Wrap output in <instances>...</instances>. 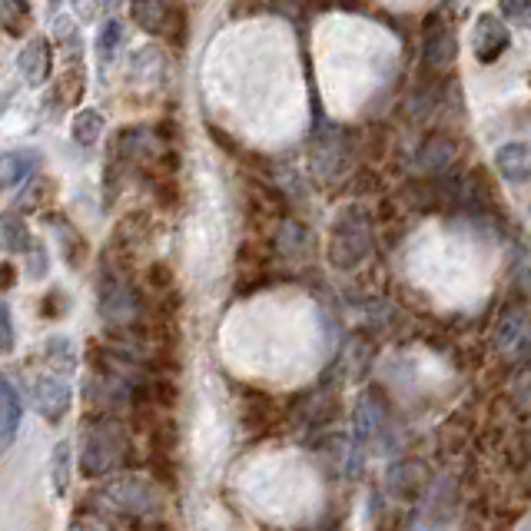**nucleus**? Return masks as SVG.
Wrapping results in <instances>:
<instances>
[{"instance_id": "393cba45", "label": "nucleus", "mask_w": 531, "mask_h": 531, "mask_svg": "<svg viewBox=\"0 0 531 531\" xmlns=\"http://www.w3.org/2000/svg\"><path fill=\"white\" fill-rule=\"evenodd\" d=\"M47 273H50V253L40 239H34V246H30V253H27V276L47 279Z\"/></svg>"}, {"instance_id": "7ed1b4c3", "label": "nucleus", "mask_w": 531, "mask_h": 531, "mask_svg": "<svg viewBox=\"0 0 531 531\" xmlns=\"http://www.w3.org/2000/svg\"><path fill=\"white\" fill-rule=\"evenodd\" d=\"M100 502L110 508V512L130 515V518H147L160 508V488H156L150 478L143 475H117L110 478L107 485L100 488Z\"/></svg>"}, {"instance_id": "1a4fd4ad", "label": "nucleus", "mask_w": 531, "mask_h": 531, "mask_svg": "<svg viewBox=\"0 0 531 531\" xmlns=\"http://www.w3.org/2000/svg\"><path fill=\"white\" fill-rule=\"evenodd\" d=\"M17 70L24 77L27 87H44L54 74V54H50V40L47 37H30L24 50L17 54Z\"/></svg>"}, {"instance_id": "9b49d317", "label": "nucleus", "mask_w": 531, "mask_h": 531, "mask_svg": "<svg viewBox=\"0 0 531 531\" xmlns=\"http://www.w3.org/2000/svg\"><path fill=\"white\" fill-rule=\"evenodd\" d=\"M20 419H24V402H20L17 385L10 379H0V452H7L14 445Z\"/></svg>"}, {"instance_id": "bb28decb", "label": "nucleus", "mask_w": 531, "mask_h": 531, "mask_svg": "<svg viewBox=\"0 0 531 531\" xmlns=\"http://www.w3.org/2000/svg\"><path fill=\"white\" fill-rule=\"evenodd\" d=\"M14 312L7 303H0V356H7L14 349Z\"/></svg>"}, {"instance_id": "ddd939ff", "label": "nucleus", "mask_w": 531, "mask_h": 531, "mask_svg": "<svg viewBox=\"0 0 531 531\" xmlns=\"http://www.w3.org/2000/svg\"><path fill=\"white\" fill-rule=\"evenodd\" d=\"M123 47H127V27H123V20L117 17H107L97 30V40H93V50H97V60L100 67H113L123 54Z\"/></svg>"}, {"instance_id": "5701e85b", "label": "nucleus", "mask_w": 531, "mask_h": 531, "mask_svg": "<svg viewBox=\"0 0 531 531\" xmlns=\"http://www.w3.org/2000/svg\"><path fill=\"white\" fill-rule=\"evenodd\" d=\"M385 482H389L392 495H402V498L415 495V465H392L385 472Z\"/></svg>"}, {"instance_id": "dca6fc26", "label": "nucleus", "mask_w": 531, "mask_h": 531, "mask_svg": "<svg viewBox=\"0 0 531 531\" xmlns=\"http://www.w3.org/2000/svg\"><path fill=\"white\" fill-rule=\"evenodd\" d=\"M528 336V316H525V309H508L502 319H498V326H495V349H515V346H522Z\"/></svg>"}, {"instance_id": "c85d7f7f", "label": "nucleus", "mask_w": 531, "mask_h": 531, "mask_svg": "<svg viewBox=\"0 0 531 531\" xmlns=\"http://www.w3.org/2000/svg\"><path fill=\"white\" fill-rule=\"evenodd\" d=\"M67 531H113L103 518H93V515H77L74 522H70Z\"/></svg>"}, {"instance_id": "4be33fe9", "label": "nucleus", "mask_w": 531, "mask_h": 531, "mask_svg": "<svg viewBox=\"0 0 531 531\" xmlns=\"http://www.w3.org/2000/svg\"><path fill=\"white\" fill-rule=\"evenodd\" d=\"M54 40H57V47H60V54H77L80 50V27H77V20L74 17H67V14H60L54 20Z\"/></svg>"}, {"instance_id": "2eb2a0df", "label": "nucleus", "mask_w": 531, "mask_h": 531, "mask_svg": "<svg viewBox=\"0 0 531 531\" xmlns=\"http://www.w3.org/2000/svg\"><path fill=\"white\" fill-rule=\"evenodd\" d=\"M34 236H30L27 220L20 213H4L0 216V249L4 253H30Z\"/></svg>"}, {"instance_id": "f8f14e48", "label": "nucleus", "mask_w": 531, "mask_h": 531, "mask_svg": "<svg viewBox=\"0 0 531 531\" xmlns=\"http://www.w3.org/2000/svg\"><path fill=\"white\" fill-rule=\"evenodd\" d=\"M495 170L515 186L528 183L531 180V147L528 143H505V147L495 153Z\"/></svg>"}, {"instance_id": "6e6552de", "label": "nucleus", "mask_w": 531, "mask_h": 531, "mask_svg": "<svg viewBox=\"0 0 531 531\" xmlns=\"http://www.w3.org/2000/svg\"><path fill=\"white\" fill-rule=\"evenodd\" d=\"M508 44H512V34H508L505 20L495 14H478L475 27H472V54L478 64H495L498 57L505 54Z\"/></svg>"}, {"instance_id": "6ab92c4d", "label": "nucleus", "mask_w": 531, "mask_h": 531, "mask_svg": "<svg viewBox=\"0 0 531 531\" xmlns=\"http://www.w3.org/2000/svg\"><path fill=\"white\" fill-rule=\"evenodd\" d=\"M425 57H429V64L435 70H442V67L452 64V60H455V37L449 34V27L432 30L429 40H425Z\"/></svg>"}, {"instance_id": "a211bd4d", "label": "nucleus", "mask_w": 531, "mask_h": 531, "mask_svg": "<svg viewBox=\"0 0 531 531\" xmlns=\"http://www.w3.org/2000/svg\"><path fill=\"white\" fill-rule=\"evenodd\" d=\"M44 362H50L60 372H74L77 369V342L70 336H50L44 342Z\"/></svg>"}, {"instance_id": "cd10ccee", "label": "nucleus", "mask_w": 531, "mask_h": 531, "mask_svg": "<svg viewBox=\"0 0 531 531\" xmlns=\"http://www.w3.org/2000/svg\"><path fill=\"white\" fill-rule=\"evenodd\" d=\"M449 160H452V147H449V143H442V140H432L429 150H422V166H425V170H435V166H442Z\"/></svg>"}, {"instance_id": "412c9836", "label": "nucleus", "mask_w": 531, "mask_h": 531, "mask_svg": "<svg viewBox=\"0 0 531 531\" xmlns=\"http://www.w3.org/2000/svg\"><path fill=\"white\" fill-rule=\"evenodd\" d=\"M306 246H309L306 226H299V223H293V220L279 226V249H283L286 256H303Z\"/></svg>"}, {"instance_id": "a878e982", "label": "nucleus", "mask_w": 531, "mask_h": 531, "mask_svg": "<svg viewBox=\"0 0 531 531\" xmlns=\"http://www.w3.org/2000/svg\"><path fill=\"white\" fill-rule=\"evenodd\" d=\"M502 17L518 27H531V0H498Z\"/></svg>"}, {"instance_id": "f03ea898", "label": "nucleus", "mask_w": 531, "mask_h": 531, "mask_svg": "<svg viewBox=\"0 0 531 531\" xmlns=\"http://www.w3.org/2000/svg\"><path fill=\"white\" fill-rule=\"evenodd\" d=\"M372 253V223L362 206H346L332 220L329 233V263L349 273V269L362 266Z\"/></svg>"}, {"instance_id": "f257e3e1", "label": "nucleus", "mask_w": 531, "mask_h": 531, "mask_svg": "<svg viewBox=\"0 0 531 531\" xmlns=\"http://www.w3.org/2000/svg\"><path fill=\"white\" fill-rule=\"evenodd\" d=\"M130 449L127 429L113 415H93L80 429V472L87 478H103L123 465Z\"/></svg>"}, {"instance_id": "2f4dec72", "label": "nucleus", "mask_w": 531, "mask_h": 531, "mask_svg": "<svg viewBox=\"0 0 531 531\" xmlns=\"http://www.w3.org/2000/svg\"><path fill=\"white\" fill-rule=\"evenodd\" d=\"M123 4V0H103V7H110V10H117Z\"/></svg>"}, {"instance_id": "9d476101", "label": "nucleus", "mask_w": 531, "mask_h": 531, "mask_svg": "<svg viewBox=\"0 0 531 531\" xmlns=\"http://www.w3.org/2000/svg\"><path fill=\"white\" fill-rule=\"evenodd\" d=\"M40 163H44V153L37 147L7 150L0 156V190L10 193V190H17V186H24L30 176H37Z\"/></svg>"}, {"instance_id": "aec40b11", "label": "nucleus", "mask_w": 531, "mask_h": 531, "mask_svg": "<svg viewBox=\"0 0 531 531\" xmlns=\"http://www.w3.org/2000/svg\"><path fill=\"white\" fill-rule=\"evenodd\" d=\"M54 229H57V236H60V246H64L67 266L70 269H80V256L87 253V243H83V236L67 220H54Z\"/></svg>"}, {"instance_id": "f3484780", "label": "nucleus", "mask_w": 531, "mask_h": 531, "mask_svg": "<svg viewBox=\"0 0 531 531\" xmlns=\"http://www.w3.org/2000/svg\"><path fill=\"white\" fill-rule=\"evenodd\" d=\"M70 465H74V449H70V442L60 439L50 452V488L57 498H64L70 488Z\"/></svg>"}, {"instance_id": "c756f323", "label": "nucleus", "mask_w": 531, "mask_h": 531, "mask_svg": "<svg viewBox=\"0 0 531 531\" xmlns=\"http://www.w3.org/2000/svg\"><path fill=\"white\" fill-rule=\"evenodd\" d=\"M70 7H74L77 20H93V14H97L100 0H70Z\"/></svg>"}, {"instance_id": "39448f33", "label": "nucleus", "mask_w": 531, "mask_h": 531, "mask_svg": "<svg viewBox=\"0 0 531 531\" xmlns=\"http://www.w3.org/2000/svg\"><path fill=\"white\" fill-rule=\"evenodd\" d=\"M130 17L143 34L153 37L183 34V14L170 0H130Z\"/></svg>"}, {"instance_id": "7c9ffc66", "label": "nucleus", "mask_w": 531, "mask_h": 531, "mask_svg": "<svg viewBox=\"0 0 531 531\" xmlns=\"http://www.w3.org/2000/svg\"><path fill=\"white\" fill-rule=\"evenodd\" d=\"M14 283H17V269L10 266V263H4V266H0V293L14 289Z\"/></svg>"}, {"instance_id": "0eeeda50", "label": "nucleus", "mask_w": 531, "mask_h": 531, "mask_svg": "<svg viewBox=\"0 0 531 531\" xmlns=\"http://www.w3.org/2000/svg\"><path fill=\"white\" fill-rule=\"evenodd\" d=\"M30 395H34L37 412L44 415L50 425L64 422L67 412H70V402H74V389L67 385V379L50 376V372L34 376V382H30Z\"/></svg>"}, {"instance_id": "423d86ee", "label": "nucleus", "mask_w": 531, "mask_h": 531, "mask_svg": "<svg viewBox=\"0 0 531 531\" xmlns=\"http://www.w3.org/2000/svg\"><path fill=\"white\" fill-rule=\"evenodd\" d=\"M382 425V405L376 395H362L356 402V415H352V449H349V475L356 478L362 468V458H366V445L376 439Z\"/></svg>"}, {"instance_id": "20e7f679", "label": "nucleus", "mask_w": 531, "mask_h": 531, "mask_svg": "<svg viewBox=\"0 0 531 531\" xmlns=\"http://www.w3.org/2000/svg\"><path fill=\"white\" fill-rule=\"evenodd\" d=\"M97 306H100L103 322H110V326H130V322L140 316V303H137V296H133V289L113 273L100 279Z\"/></svg>"}, {"instance_id": "4468645a", "label": "nucleus", "mask_w": 531, "mask_h": 531, "mask_svg": "<svg viewBox=\"0 0 531 531\" xmlns=\"http://www.w3.org/2000/svg\"><path fill=\"white\" fill-rule=\"evenodd\" d=\"M103 130H107V120H103V113L97 107H80L74 113V120H70V137H74V143L83 150L97 147Z\"/></svg>"}, {"instance_id": "b1692460", "label": "nucleus", "mask_w": 531, "mask_h": 531, "mask_svg": "<svg viewBox=\"0 0 531 531\" xmlns=\"http://www.w3.org/2000/svg\"><path fill=\"white\" fill-rule=\"evenodd\" d=\"M0 20L7 24V30H20L30 20L27 0H0Z\"/></svg>"}]
</instances>
